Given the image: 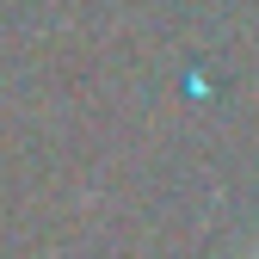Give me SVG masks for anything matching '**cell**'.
Segmentation results:
<instances>
[{"instance_id": "obj_1", "label": "cell", "mask_w": 259, "mask_h": 259, "mask_svg": "<svg viewBox=\"0 0 259 259\" xmlns=\"http://www.w3.org/2000/svg\"><path fill=\"white\" fill-rule=\"evenodd\" d=\"M253 259H259V253H253Z\"/></svg>"}]
</instances>
